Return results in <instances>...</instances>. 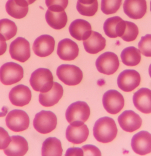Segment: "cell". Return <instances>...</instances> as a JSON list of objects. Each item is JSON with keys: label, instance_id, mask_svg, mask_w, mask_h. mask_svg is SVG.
Wrapping results in <instances>:
<instances>
[{"label": "cell", "instance_id": "1", "mask_svg": "<svg viewBox=\"0 0 151 156\" xmlns=\"http://www.w3.org/2000/svg\"><path fill=\"white\" fill-rule=\"evenodd\" d=\"M118 129L115 121L109 117L98 119L93 127V135L97 141L107 143L111 142L116 137Z\"/></svg>", "mask_w": 151, "mask_h": 156}, {"label": "cell", "instance_id": "2", "mask_svg": "<svg viewBox=\"0 0 151 156\" xmlns=\"http://www.w3.org/2000/svg\"><path fill=\"white\" fill-rule=\"evenodd\" d=\"M90 115V109L88 104L78 101L68 106L65 112V117L70 125L80 126L88 120Z\"/></svg>", "mask_w": 151, "mask_h": 156}, {"label": "cell", "instance_id": "3", "mask_svg": "<svg viewBox=\"0 0 151 156\" xmlns=\"http://www.w3.org/2000/svg\"><path fill=\"white\" fill-rule=\"evenodd\" d=\"M52 73L48 69L40 68L31 74L30 83L32 89L37 92L47 93L53 86Z\"/></svg>", "mask_w": 151, "mask_h": 156}, {"label": "cell", "instance_id": "4", "mask_svg": "<svg viewBox=\"0 0 151 156\" xmlns=\"http://www.w3.org/2000/svg\"><path fill=\"white\" fill-rule=\"evenodd\" d=\"M57 118L54 113L49 111H41L36 114L33 120V126L39 133L47 134L55 129Z\"/></svg>", "mask_w": 151, "mask_h": 156}, {"label": "cell", "instance_id": "5", "mask_svg": "<svg viewBox=\"0 0 151 156\" xmlns=\"http://www.w3.org/2000/svg\"><path fill=\"white\" fill-rule=\"evenodd\" d=\"M23 73V68L18 64L7 62L0 68V80L4 85H12L22 80Z\"/></svg>", "mask_w": 151, "mask_h": 156}, {"label": "cell", "instance_id": "6", "mask_svg": "<svg viewBox=\"0 0 151 156\" xmlns=\"http://www.w3.org/2000/svg\"><path fill=\"white\" fill-rule=\"evenodd\" d=\"M57 75L65 85L74 86L80 84L83 77L80 68L73 65L62 64L58 67Z\"/></svg>", "mask_w": 151, "mask_h": 156}, {"label": "cell", "instance_id": "7", "mask_svg": "<svg viewBox=\"0 0 151 156\" xmlns=\"http://www.w3.org/2000/svg\"><path fill=\"white\" fill-rule=\"evenodd\" d=\"M5 121L7 127L16 132L26 130L30 124L29 116L22 110L15 109L10 112L6 117Z\"/></svg>", "mask_w": 151, "mask_h": 156}, {"label": "cell", "instance_id": "8", "mask_svg": "<svg viewBox=\"0 0 151 156\" xmlns=\"http://www.w3.org/2000/svg\"><path fill=\"white\" fill-rule=\"evenodd\" d=\"M118 57L114 53L106 52L101 55L97 59L96 67L99 72L104 74H113L119 66Z\"/></svg>", "mask_w": 151, "mask_h": 156}, {"label": "cell", "instance_id": "9", "mask_svg": "<svg viewBox=\"0 0 151 156\" xmlns=\"http://www.w3.org/2000/svg\"><path fill=\"white\" fill-rule=\"evenodd\" d=\"M9 53L13 59L25 62L31 57L30 43L25 38L19 37L10 44Z\"/></svg>", "mask_w": 151, "mask_h": 156}, {"label": "cell", "instance_id": "10", "mask_svg": "<svg viewBox=\"0 0 151 156\" xmlns=\"http://www.w3.org/2000/svg\"><path fill=\"white\" fill-rule=\"evenodd\" d=\"M103 104L107 112L111 114H116L124 107V98L118 91L109 90L103 96Z\"/></svg>", "mask_w": 151, "mask_h": 156}, {"label": "cell", "instance_id": "11", "mask_svg": "<svg viewBox=\"0 0 151 156\" xmlns=\"http://www.w3.org/2000/svg\"><path fill=\"white\" fill-rule=\"evenodd\" d=\"M141 81V76L138 71L133 69H126L119 74L117 84L122 91L130 92L140 85Z\"/></svg>", "mask_w": 151, "mask_h": 156}, {"label": "cell", "instance_id": "12", "mask_svg": "<svg viewBox=\"0 0 151 156\" xmlns=\"http://www.w3.org/2000/svg\"><path fill=\"white\" fill-rule=\"evenodd\" d=\"M131 147L133 151L140 155H145L151 152V134L147 131H140L133 136Z\"/></svg>", "mask_w": 151, "mask_h": 156}, {"label": "cell", "instance_id": "13", "mask_svg": "<svg viewBox=\"0 0 151 156\" xmlns=\"http://www.w3.org/2000/svg\"><path fill=\"white\" fill-rule=\"evenodd\" d=\"M119 125L126 132H133L138 130L142 125V118L132 110H126L118 117Z\"/></svg>", "mask_w": 151, "mask_h": 156}, {"label": "cell", "instance_id": "14", "mask_svg": "<svg viewBox=\"0 0 151 156\" xmlns=\"http://www.w3.org/2000/svg\"><path fill=\"white\" fill-rule=\"evenodd\" d=\"M55 44L54 39L52 36L48 35H42L34 41L32 48L36 55L40 57H46L53 52Z\"/></svg>", "mask_w": 151, "mask_h": 156}, {"label": "cell", "instance_id": "15", "mask_svg": "<svg viewBox=\"0 0 151 156\" xmlns=\"http://www.w3.org/2000/svg\"><path fill=\"white\" fill-rule=\"evenodd\" d=\"M64 10L59 8H48L45 18L49 26L56 30H60L65 27L68 17Z\"/></svg>", "mask_w": 151, "mask_h": 156}, {"label": "cell", "instance_id": "16", "mask_svg": "<svg viewBox=\"0 0 151 156\" xmlns=\"http://www.w3.org/2000/svg\"><path fill=\"white\" fill-rule=\"evenodd\" d=\"M31 97V90L23 85H19L13 87L9 94L10 101L16 106L23 107L28 105Z\"/></svg>", "mask_w": 151, "mask_h": 156}, {"label": "cell", "instance_id": "17", "mask_svg": "<svg viewBox=\"0 0 151 156\" xmlns=\"http://www.w3.org/2000/svg\"><path fill=\"white\" fill-rule=\"evenodd\" d=\"M125 13L134 20L142 18L147 11L146 0H125L123 4Z\"/></svg>", "mask_w": 151, "mask_h": 156}, {"label": "cell", "instance_id": "18", "mask_svg": "<svg viewBox=\"0 0 151 156\" xmlns=\"http://www.w3.org/2000/svg\"><path fill=\"white\" fill-rule=\"evenodd\" d=\"M79 52L78 45L70 39H63L58 44L57 54L62 60H73L78 56Z\"/></svg>", "mask_w": 151, "mask_h": 156}, {"label": "cell", "instance_id": "19", "mask_svg": "<svg viewBox=\"0 0 151 156\" xmlns=\"http://www.w3.org/2000/svg\"><path fill=\"white\" fill-rule=\"evenodd\" d=\"M134 106L143 113H151V90L142 88L134 93L133 96Z\"/></svg>", "mask_w": 151, "mask_h": 156}, {"label": "cell", "instance_id": "20", "mask_svg": "<svg viewBox=\"0 0 151 156\" xmlns=\"http://www.w3.org/2000/svg\"><path fill=\"white\" fill-rule=\"evenodd\" d=\"M71 36L76 40H85L92 33V26L88 21L83 19H76L72 21L69 27Z\"/></svg>", "mask_w": 151, "mask_h": 156}, {"label": "cell", "instance_id": "21", "mask_svg": "<svg viewBox=\"0 0 151 156\" xmlns=\"http://www.w3.org/2000/svg\"><path fill=\"white\" fill-rule=\"evenodd\" d=\"M62 85L54 82L52 88L47 93H41L39 95V102L43 106L49 107L54 105L58 102L63 95Z\"/></svg>", "mask_w": 151, "mask_h": 156}, {"label": "cell", "instance_id": "22", "mask_svg": "<svg viewBox=\"0 0 151 156\" xmlns=\"http://www.w3.org/2000/svg\"><path fill=\"white\" fill-rule=\"evenodd\" d=\"M11 141L8 147L4 150L7 156H23L28 150V144L24 137L19 135L11 137Z\"/></svg>", "mask_w": 151, "mask_h": 156}, {"label": "cell", "instance_id": "23", "mask_svg": "<svg viewBox=\"0 0 151 156\" xmlns=\"http://www.w3.org/2000/svg\"><path fill=\"white\" fill-rule=\"evenodd\" d=\"M83 44L86 52L89 54H96L105 48L106 40L99 32L92 31L89 38L83 40Z\"/></svg>", "mask_w": 151, "mask_h": 156}, {"label": "cell", "instance_id": "24", "mask_svg": "<svg viewBox=\"0 0 151 156\" xmlns=\"http://www.w3.org/2000/svg\"><path fill=\"white\" fill-rule=\"evenodd\" d=\"M89 135V129L85 124L80 126L69 125L66 131V138L68 142L74 144H81L86 141Z\"/></svg>", "mask_w": 151, "mask_h": 156}, {"label": "cell", "instance_id": "25", "mask_svg": "<svg viewBox=\"0 0 151 156\" xmlns=\"http://www.w3.org/2000/svg\"><path fill=\"white\" fill-rule=\"evenodd\" d=\"M5 9L9 15L17 19L25 17L29 9L28 3L25 0H8Z\"/></svg>", "mask_w": 151, "mask_h": 156}, {"label": "cell", "instance_id": "26", "mask_svg": "<svg viewBox=\"0 0 151 156\" xmlns=\"http://www.w3.org/2000/svg\"><path fill=\"white\" fill-rule=\"evenodd\" d=\"M63 149L60 140L55 137H49L43 143L42 156H61Z\"/></svg>", "mask_w": 151, "mask_h": 156}, {"label": "cell", "instance_id": "27", "mask_svg": "<svg viewBox=\"0 0 151 156\" xmlns=\"http://www.w3.org/2000/svg\"><path fill=\"white\" fill-rule=\"evenodd\" d=\"M121 61L125 65L128 66H136L141 62V52L135 47H127L121 52Z\"/></svg>", "mask_w": 151, "mask_h": 156}, {"label": "cell", "instance_id": "28", "mask_svg": "<svg viewBox=\"0 0 151 156\" xmlns=\"http://www.w3.org/2000/svg\"><path fill=\"white\" fill-rule=\"evenodd\" d=\"M122 19L118 16H113L108 18L105 21L104 30L108 37L111 38H116L118 37V30L121 21Z\"/></svg>", "mask_w": 151, "mask_h": 156}, {"label": "cell", "instance_id": "29", "mask_svg": "<svg viewBox=\"0 0 151 156\" xmlns=\"http://www.w3.org/2000/svg\"><path fill=\"white\" fill-rule=\"evenodd\" d=\"M17 27L12 20L8 19L0 20V33L3 36L6 40H9L16 35Z\"/></svg>", "mask_w": 151, "mask_h": 156}, {"label": "cell", "instance_id": "30", "mask_svg": "<svg viewBox=\"0 0 151 156\" xmlns=\"http://www.w3.org/2000/svg\"><path fill=\"white\" fill-rule=\"evenodd\" d=\"M139 34L138 26L130 21H125L124 33L121 38L126 42H131L136 40Z\"/></svg>", "mask_w": 151, "mask_h": 156}, {"label": "cell", "instance_id": "31", "mask_svg": "<svg viewBox=\"0 0 151 156\" xmlns=\"http://www.w3.org/2000/svg\"><path fill=\"white\" fill-rule=\"evenodd\" d=\"M122 0H102L101 9L106 15L116 13L120 8Z\"/></svg>", "mask_w": 151, "mask_h": 156}, {"label": "cell", "instance_id": "32", "mask_svg": "<svg viewBox=\"0 0 151 156\" xmlns=\"http://www.w3.org/2000/svg\"><path fill=\"white\" fill-rule=\"evenodd\" d=\"M138 47L143 55L151 57V34L142 36Z\"/></svg>", "mask_w": 151, "mask_h": 156}, {"label": "cell", "instance_id": "33", "mask_svg": "<svg viewBox=\"0 0 151 156\" xmlns=\"http://www.w3.org/2000/svg\"><path fill=\"white\" fill-rule=\"evenodd\" d=\"M11 141L8 132L2 127H0V150H4L8 147Z\"/></svg>", "mask_w": 151, "mask_h": 156}, {"label": "cell", "instance_id": "34", "mask_svg": "<svg viewBox=\"0 0 151 156\" xmlns=\"http://www.w3.org/2000/svg\"><path fill=\"white\" fill-rule=\"evenodd\" d=\"M82 149L85 156H101V153L97 147L92 145L83 146Z\"/></svg>", "mask_w": 151, "mask_h": 156}, {"label": "cell", "instance_id": "35", "mask_svg": "<svg viewBox=\"0 0 151 156\" xmlns=\"http://www.w3.org/2000/svg\"><path fill=\"white\" fill-rule=\"evenodd\" d=\"M46 4L48 8L60 7L65 9L68 3V0H46Z\"/></svg>", "mask_w": 151, "mask_h": 156}, {"label": "cell", "instance_id": "36", "mask_svg": "<svg viewBox=\"0 0 151 156\" xmlns=\"http://www.w3.org/2000/svg\"><path fill=\"white\" fill-rule=\"evenodd\" d=\"M65 156H83L84 152L82 148H70L67 150Z\"/></svg>", "mask_w": 151, "mask_h": 156}, {"label": "cell", "instance_id": "37", "mask_svg": "<svg viewBox=\"0 0 151 156\" xmlns=\"http://www.w3.org/2000/svg\"><path fill=\"white\" fill-rule=\"evenodd\" d=\"M5 37L0 33V56L4 54L6 51L7 45Z\"/></svg>", "mask_w": 151, "mask_h": 156}, {"label": "cell", "instance_id": "38", "mask_svg": "<svg viewBox=\"0 0 151 156\" xmlns=\"http://www.w3.org/2000/svg\"><path fill=\"white\" fill-rule=\"evenodd\" d=\"M27 2L28 5L32 4L33 3L35 2L36 0H25Z\"/></svg>", "mask_w": 151, "mask_h": 156}, {"label": "cell", "instance_id": "39", "mask_svg": "<svg viewBox=\"0 0 151 156\" xmlns=\"http://www.w3.org/2000/svg\"><path fill=\"white\" fill-rule=\"evenodd\" d=\"M149 74L151 78V64L150 65L149 67Z\"/></svg>", "mask_w": 151, "mask_h": 156}, {"label": "cell", "instance_id": "40", "mask_svg": "<svg viewBox=\"0 0 151 156\" xmlns=\"http://www.w3.org/2000/svg\"><path fill=\"white\" fill-rule=\"evenodd\" d=\"M150 10H151V2H150Z\"/></svg>", "mask_w": 151, "mask_h": 156}]
</instances>
